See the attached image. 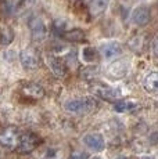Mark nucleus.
<instances>
[{
    "label": "nucleus",
    "instance_id": "obj_14",
    "mask_svg": "<svg viewBox=\"0 0 158 159\" xmlns=\"http://www.w3.org/2000/svg\"><path fill=\"white\" fill-rule=\"evenodd\" d=\"M24 93L29 97H35V98H42V97L44 96L43 89L40 86H38V84H33V83L26 84V86L24 87Z\"/></svg>",
    "mask_w": 158,
    "mask_h": 159
},
{
    "label": "nucleus",
    "instance_id": "obj_9",
    "mask_svg": "<svg viewBox=\"0 0 158 159\" xmlns=\"http://www.w3.org/2000/svg\"><path fill=\"white\" fill-rule=\"evenodd\" d=\"M92 91L97 96L103 97V98L108 100V101H112L118 97V91L114 90V89L108 87V86H104V84H96V86L92 87Z\"/></svg>",
    "mask_w": 158,
    "mask_h": 159
},
{
    "label": "nucleus",
    "instance_id": "obj_1",
    "mask_svg": "<svg viewBox=\"0 0 158 159\" xmlns=\"http://www.w3.org/2000/svg\"><path fill=\"white\" fill-rule=\"evenodd\" d=\"M97 107V102L92 97H83V98L69 100L65 102V109L69 112L81 114V112H89Z\"/></svg>",
    "mask_w": 158,
    "mask_h": 159
},
{
    "label": "nucleus",
    "instance_id": "obj_21",
    "mask_svg": "<svg viewBox=\"0 0 158 159\" xmlns=\"http://www.w3.org/2000/svg\"><path fill=\"white\" fill-rule=\"evenodd\" d=\"M90 159H101V158H99V157H93V158H90Z\"/></svg>",
    "mask_w": 158,
    "mask_h": 159
},
{
    "label": "nucleus",
    "instance_id": "obj_3",
    "mask_svg": "<svg viewBox=\"0 0 158 159\" xmlns=\"http://www.w3.org/2000/svg\"><path fill=\"white\" fill-rule=\"evenodd\" d=\"M29 29H31L32 39L35 42H43L47 35L46 25H44L43 20L39 15H35L29 20Z\"/></svg>",
    "mask_w": 158,
    "mask_h": 159
},
{
    "label": "nucleus",
    "instance_id": "obj_8",
    "mask_svg": "<svg viewBox=\"0 0 158 159\" xmlns=\"http://www.w3.org/2000/svg\"><path fill=\"white\" fill-rule=\"evenodd\" d=\"M83 143L89 147L90 149H95V151H103L104 149V139H103L101 134L99 133H89L83 137Z\"/></svg>",
    "mask_w": 158,
    "mask_h": 159
},
{
    "label": "nucleus",
    "instance_id": "obj_5",
    "mask_svg": "<svg viewBox=\"0 0 158 159\" xmlns=\"http://www.w3.org/2000/svg\"><path fill=\"white\" fill-rule=\"evenodd\" d=\"M46 61H47L49 68L51 69V72L54 73L56 78H60V79L65 78L67 76V66H65V64H64L63 60H60V58H57L54 56H47Z\"/></svg>",
    "mask_w": 158,
    "mask_h": 159
},
{
    "label": "nucleus",
    "instance_id": "obj_19",
    "mask_svg": "<svg viewBox=\"0 0 158 159\" xmlns=\"http://www.w3.org/2000/svg\"><path fill=\"white\" fill-rule=\"evenodd\" d=\"M150 139H151V141H158V133H156V134H153V136H151L150 137Z\"/></svg>",
    "mask_w": 158,
    "mask_h": 159
},
{
    "label": "nucleus",
    "instance_id": "obj_15",
    "mask_svg": "<svg viewBox=\"0 0 158 159\" xmlns=\"http://www.w3.org/2000/svg\"><path fill=\"white\" fill-rule=\"evenodd\" d=\"M136 108V102L132 101H118L115 104L114 109L117 112H128V111H133Z\"/></svg>",
    "mask_w": 158,
    "mask_h": 159
},
{
    "label": "nucleus",
    "instance_id": "obj_18",
    "mask_svg": "<svg viewBox=\"0 0 158 159\" xmlns=\"http://www.w3.org/2000/svg\"><path fill=\"white\" fill-rule=\"evenodd\" d=\"M95 56H96V53L90 47H87V48H85V50H83V58L86 61H89V62H90V61H93Z\"/></svg>",
    "mask_w": 158,
    "mask_h": 159
},
{
    "label": "nucleus",
    "instance_id": "obj_12",
    "mask_svg": "<svg viewBox=\"0 0 158 159\" xmlns=\"http://www.w3.org/2000/svg\"><path fill=\"white\" fill-rule=\"evenodd\" d=\"M144 89L148 93H158V72H151L146 76Z\"/></svg>",
    "mask_w": 158,
    "mask_h": 159
},
{
    "label": "nucleus",
    "instance_id": "obj_20",
    "mask_svg": "<svg viewBox=\"0 0 158 159\" xmlns=\"http://www.w3.org/2000/svg\"><path fill=\"white\" fill-rule=\"evenodd\" d=\"M154 53H156V56H158V42L156 43V47H154Z\"/></svg>",
    "mask_w": 158,
    "mask_h": 159
},
{
    "label": "nucleus",
    "instance_id": "obj_10",
    "mask_svg": "<svg viewBox=\"0 0 158 159\" xmlns=\"http://www.w3.org/2000/svg\"><path fill=\"white\" fill-rule=\"evenodd\" d=\"M110 0H90L89 2V13L93 17H99L107 10Z\"/></svg>",
    "mask_w": 158,
    "mask_h": 159
},
{
    "label": "nucleus",
    "instance_id": "obj_11",
    "mask_svg": "<svg viewBox=\"0 0 158 159\" xmlns=\"http://www.w3.org/2000/svg\"><path fill=\"white\" fill-rule=\"evenodd\" d=\"M101 53L104 58L110 60V58L118 57L121 53H122V47H121L119 43H115V42H111V43H107L101 47Z\"/></svg>",
    "mask_w": 158,
    "mask_h": 159
},
{
    "label": "nucleus",
    "instance_id": "obj_7",
    "mask_svg": "<svg viewBox=\"0 0 158 159\" xmlns=\"http://www.w3.org/2000/svg\"><path fill=\"white\" fill-rule=\"evenodd\" d=\"M150 10L146 6H140V7L135 8V11L132 13V20L137 26H146L150 22Z\"/></svg>",
    "mask_w": 158,
    "mask_h": 159
},
{
    "label": "nucleus",
    "instance_id": "obj_17",
    "mask_svg": "<svg viewBox=\"0 0 158 159\" xmlns=\"http://www.w3.org/2000/svg\"><path fill=\"white\" fill-rule=\"evenodd\" d=\"M143 39H144V36H135V38H132L130 39V42H129V46H130V48L132 50H135V51H140L142 48H143Z\"/></svg>",
    "mask_w": 158,
    "mask_h": 159
},
{
    "label": "nucleus",
    "instance_id": "obj_13",
    "mask_svg": "<svg viewBox=\"0 0 158 159\" xmlns=\"http://www.w3.org/2000/svg\"><path fill=\"white\" fill-rule=\"evenodd\" d=\"M61 36L65 40L68 42H83L86 39L85 36V32L81 29H71V30H67V32H63Z\"/></svg>",
    "mask_w": 158,
    "mask_h": 159
},
{
    "label": "nucleus",
    "instance_id": "obj_6",
    "mask_svg": "<svg viewBox=\"0 0 158 159\" xmlns=\"http://www.w3.org/2000/svg\"><path fill=\"white\" fill-rule=\"evenodd\" d=\"M128 69H129V62L126 60H119L112 62L107 69V73L114 79H121L126 75Z\"/></svg>",
    "mask_w": 158,
    "mask_h": 159
},
{
    "label": "nucleus",
    "instance_id": "obj_2",
    "mask_svg": "<svg viewBox=\"0 0 158 159\" xmlns=\"http://www.w3.org/2000/svg\"><path fill=\"white\" fill-rule=\"evenodd\" d=\"M40 144V139L33 133H25L20 137L17 145V151L21 154H29Z\"/></svg>",
    "mask_w": 158,
    "mask_h": 159
},
{
    "label": "nucleus",
    "instance_id": "obj_4",
    "mask_svg": "<svg viewBox=\"0 0 158 159\" xmlns=\"http://www.w3.org/2000/svg\"><path fill=\"white\" fill-rule=\"evenodd\" d=\"M20 58H21V64H22V66L26 69V71L36 69V68H39V65H40V61H39L38 54H36L33 50H22L20 54Z\"/></svg>",
    "mask_w": 158,
    "mask_h": 159
},
{
    "label": "nucleus",
    "instance_id": "obj_16",
    "mask_svg": "<svg viewBox=\"0 0 158 159\" xmlns=\"http://www.w3.org/2000/svg\"><path fill=\"white\" fill-rule=\"evenodd\" d=\"M14 39V32L10 28H4L0 32V43L2 44H10Z\"/></svg>",
    "mask_w": 158,
    "mask_h": 159
}]
</instances>
